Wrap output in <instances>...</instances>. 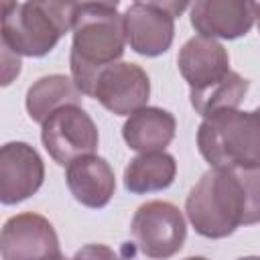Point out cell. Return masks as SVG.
<instances>
[{
    "mask_svg": "<svg viewBox=\"0 0 260 260\" xmlns=\"http://www.w3.org/2000/svg\"><path fill=\"white\" fill-rule=\"evenodd\" d=\"M185 211L203 238L232 236L260 221V169H209L189 191Z\"/></svg>",
    "mask_w": 260,
    "mask_h": 260,
    "instance_id": "obj_1",
    "label": "cell"
},
{
    "mask_svg": "<svg viewBox=\"0 0 260 260\" xmlns=\"http://www.w3.org/2000/svg\"><path fill=\"white\" fill-rule=\"evenodd\" d=\"M71 30V79L83 95H91L100 73L124 55V18L116 2H81L75 8Z\"/></svg>",
    "mask_w": 260,
    "mask_h": 260,
    "instance_id": "obj_2",
    "label": "cell"
},
{
    "mask_svg": "<svg viewBox=\"0 0 260 260\" xmlns=\"http://www.w3.org/2000/svg\"><path fill=\"white\" fill-rule=\"evenodd\" d=\"M73 2H4L2 45L16 55L45 57L73 28Z\"/></svg>",
    "mask_w": 260,
    "mask_h": 260,
    "instance_id": "obj_3",
    "label": "cell"
},
{
    "mask_svg": "<svg viewBox=\"0 0 260 260\" xmlns=\"http://www.w3.org/2000/svg\"><path fill=\"white\" fill-rule=\"evenodd\" d=\"M197 148L211 169H260L258 110H223L203 118Z\"/></svg>",
    "mask_w": 260,
    "mask_h": 260,
    "instance_id": "obj_4",
    "label": "cell"
},
{
    "mask_svg": "<svg viewBox=\"0 0 260 260\" xmlns=\"http://www.w3.org/2000/svg\"><path fill=\"white\" fill-rule=\"evenodd\" d=\"M136 248L150 260L175 256L187 238V223L177 205L169 201L142 203L130 223Z\"/></svg>",
    "mask_w": 260,
    "mask_h": 260,
    "instance_id": "obj_5",
    "label": "cell"
},
{
    "mask_svg": "<svg viewBox=\"0 0 260 260\" xmlns=\"http://www.w3.org/2000/svg\"><path fill=\"white\" fill-rule=\"evenodd\" d=\"M185 2H134L122 14L126 43L144 57L169 51L175 37V18L187 8Z\"/></svg>",
    "mask_w": 260,
    "mask_h": 260,
    "instance_id": "obj_6",
    "label": "cell"
},
{
    "mask_svg": "<svg viewBox=\"0 0 260 260\" xmlns=\"http://www.w3.org/2000/svg\"><path fill=\"white\" fill-rule=\"evenodd\" d=\"M41 140L49 156L65 167L81 156L93 154L100 134L91 116L81 106H65L45 120Z\"/></svg>",
    "mask_w": 260,
    "mask_h": 260,
    "instance_id": "obj_7",
    "label": "cell"
},
{
    "mask_svg": "<svg viewBox=\"0 0 260 260\" xmlns=\"http://www.w3.org/2000/svg\"><path fill=\"white\" fill-rule=\"evenodd\" d=\"M2 260H63L53 223L32 211L8 217L0 234Z\"/></svg>",
    "mask_w": 260,
    "mask_h": 260,
    "instance_id": "obj_8",
    "label": "cell"
},
{
    "mask_svg": "<svg viewBox=\"0 0 260 260\" xmlns=\"http://www.w3.org/2000/svg\"><path fill=\"white\" fill-rule=\"evenodd\" d=\"M148 95L150 79L146 71L128 61H118L106 67L100 73L91 93V98L116 116H132L134 112L146 108Z\"/></svg>",
    "mask_w": 260,
    "mask_h": 260,
    "instance_id": "obj_9",
    "label": "cell"
},
{
    "mask_svg": "<svg viewBox=\"0 0 260 260\" xmlns=\"http://www.w3.org/2000/svg\"><path fill=\"white\" fill-rule=\"evenodd\" d=\"M45 181L41 154L26 142H6L0 148V201L14 205L35 195Z\"/></svg>",
    "mask_w": 260,
    "mask_h": 260,
    "instance_id": "obj_10",
    "label": "cell"
},
{
    "mask_svg": "<svg viewBox=\"0 0 260 260\" xmlns=\"http://www.w3.org/2000/svg\"><path fill=\"white\" fill-rule=\"evenodd\" d=\"M254 24L252 2L199 0L191 4V26L207 39H240Z\"/></svg>",
    "mask_w": 260,
    "mask_h": 260,
    "instance_id": "obj_11",
    "label": "cell"
},
{
    "mask_svg": "<svg viewBox=\"0 0 260 260\" xmlns=\"http://www.w3.org/2000/svg\"><path fill=\"white\" fill-rule=\"evenodd\" d=\"M177 65L191 91H197L213 85L230 73V55L215 39L197 35L181 47Z\"/></svg>",
    "mask_w": 260,
    "mask_h": 260,
    "instance_id": "obj_12",
    "label": "cell"
},
{
    "mask_svg": "<svg viewBox=\"0 0 260 260\" xmlns=\"http://www.w3.org/2000/svg\"><path fill=\"white\" fill-rule=\"evenodd\" d=\"M65 181L75 197L85 207H106L116 191V177L110 162L98 154H87L67 165Z\"/></svg>",
    "mask_w": 260,
    "mask_h": 260,
    "instance_id": "obj_13",
    "label": "cell"
},
{
    "mask_svg": "<svg viewBox=\"0 0 260 260\" xmlns=\"http://www.w3.org/2000/svg\"><path fill=\"white\" fill-rule=\"evenodd\" d=\"M177 130V120L171 112L154 106H146L132 116L122 126V136L132 150L138 152H160L165 150Z\"/></svg>",
    "mask_w": 260,
    "mask_h": 260,
    "instance_id": "obj_14",
    "label": "cell"
},
{
    "mask_svg": "<svg viewBox=\"0 0 260 260\" xmlns=\"http://www.w3.org/2000/svg\"><path fill=\"white\" fill-rule=\"evenodd\" d=\"M81 95L83 93L77 89L71 77L55 73V75H45L37 79L28 87L24 104H26V112L30 120L43 126L45 120L51 118L57 110L65 106H79Z\"/></svg>",
    "mask_w": 260,
    "mask_h": 260,
    "instance_id": "obj_15",
    "label": "cell"
},
{
    "mask_svg": "<svg viewBox=\"0 0 260 260\" xmlns=\"http://www.w3.org/2000/svg\"><path fill=\"white\" fill-rule=\"evenodd\" d=\"M175 175H177V162L173 154L165 150L140 152L128 162L124 171V187L136 195L162 191L175 181Z\"/></svg>",
    "mask_w": 260,
    "mask_h": 260,
    "instance_id": "obj_16",
    "label": "cell"
},
{
    "mask_svg": "<svg viewBox=\"0 0 260 260\" xmlns=\"http://www.w3.org/2000/svg\"><path fill=\"white\" fill-rule=\"evenodd\" d=\"M248 87H250V81L246 77H242L236 71H230L225 77H221L213 85L197 91H189V100L195 112L207 118L223 110H238V106L244 102L248 93Z\"/></svg>",
    "mask_w": 260,
    "mask_h": 260,
    "instance_id": "obj_17",
    "label": "cell"
},
{
    "mask_svg": "<svg viewBox=\"0 0 260 260\" xmlns=\"http://www.w3.org/2000/svg\"><path fill=\"white\" fill-rule=\"evenodd\" d=\"M71 260H120L118 254L104 244H87L75 252Z\"/></svg>",
    "mask_w": 260,
    "mask_h": 260,
    "instance_id": "obj_18",
    "label": "cell"
},
{
    "mask_svg": "<svg viewBox=\"0 0 260 260\" xmlns=\"http://www.w3.org/2000/svg\"><path fill=\"white\" fill-rule=\"evenodd\" d=\"M8 59H10L8 49L2 47V61H4V67H2V73H4L2 85H8V83L12 81V77H16V75L20 73V59H18V55H16L12 61H8Z\"/></svg>",
    "mask_w": 260,
    "mask_h": 260,
    "instance_id": "obj_19",
    "label": "cell"
},
{
    "mask_svg": "<svg viewBox=\"0 0 260 260\" xmlns=\"http://www.w3.org/2000/svg\"><path fill=\"white\" fill-rule=\"evenodd\" d=\"M252 10H254V20L258 22V30H260V2H252Z\"/></svg>",
    "mask_w": 260,
    "mask_h": 260,
    "instance_id": "obj_20",
    "label": "cell"
},
{
    "mask_svg": "<svg viewBox=\"0 0 260 260\" xmlns=\"http://www.w3.org/2000/svg\"><path fill=\"white\" fill-rule=\"evenodd\" d=\"M238 260H260V256H246V258H238Z\"/></svg>",
    "mask_w": 260,
    "mask_h": 260,
    "instance_id": "obj_21",
    "label": "cell"
},
{
    "mask_svg": "<svg viewBox=\"0 0 260 260\" xmlns=\"http://www.w3.org/2000/svg\"><path fill=\"white\" fill-rule=\"evenodd\" d=\"M185 260H207V258H203V256H189V258H185Z\"/></svg>",
    "mask_w": 260,
    "mask_h": 260,
    "instance_id": "obj_22",
    "label": "cell"
},
{
    "mask_svg": "<svg viewBox=\"0 0 260 260\" xmlns=\"http://www.w3.org/2000/svg\"><path fill=\"white\" fill-rule=\"evenodd\" d=\"M256 110H258V114H260V108H256Z\"/></svg>",
    "mask_w": 260,
    "mask_h": 260,
    "instance_id": "obj_23",
    "label": "cell"
}]
</instances>
